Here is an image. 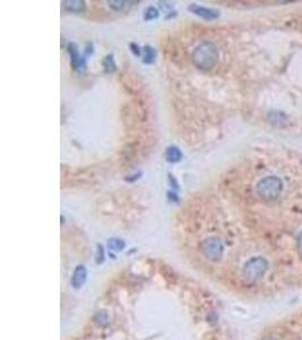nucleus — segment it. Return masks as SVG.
I'll list each match as a JSON object with an SVG mask.
<instances>
[{
    "mask_svg": "<svg viewBox=\"0 0 302 340\" xmlns=\"http://www.w3.org/2000/svg\"><path fill=\"white\" fill-rule=\"evenodd\" d=\"M218 59V51L211 42H204L196 48L191 55L195 66L203 71H208L215 66Z\"/></svg>",
    "mask_w": 302,
    "mask_h": 340,
    "instance_id": "f257e3e1",
    "label": "nucleus"
},
{
    "mask_svg": "<svg viewBox=\"0 0 302 340\" xmlns=\"http://www.w3.org/2000/svg\"><path fill=\"white\" fill-rule=\"evenodd\" d=\"M282 189L283 184L281 180L277 177L269 176L258 183L256 191L257 194L259 195L262 200H265V201H273V200H276L278 196L281 195Z\"/></svg>",
    "mask_w": 302,
    "mask_h": 340,
    "instance_id": "f03ea898",
    "label": "nucleus"
},
{
    "mask_svg": "<svg viewBox=\"0 0 302 340\" xmlns=\"http://www.w3.org/2000/svg\"><path fill=\"white\" fill-rule=\"evenodd\" d=\"M267 267H268V264H267V261L265 259L260 258V256L252 258L244 264L243 276L248 281H257L266 273Z\"/></svg>",
    "mask_w": 302,
    "mask_h": 340,
    "instance_id": "7ed1b4c3",
    "label": "nucleus"
},
{
    "mask_svg": "<svg viewBox=\"0 0 302 340\" xmlns=\"http://www.w3.org/2000/svg\"><path fill=\"white\" fill-rule=\"evenodd\" d=\"M223 250H224L223 248V244L221 243L220 239L215 237L207 238L206 241H204L203 244H201V252H203L205 258L214 261V262H216V261L222 258Z\"/></svg>",
    "mask_w": 302,
    "mask_h": 340,
    "instance_id": "20e7f679",
    "label": "nucleus"
},
{
    "mask_svg": "<svg viewBox=\"0 0 302 340\" xmlns=\"http://www.w3.org/2000/svg\"><path fill=\"white\" fill-rule=\"evenodd\" d=\"M188 11H190L191 13H194L195 15L203 17L205 20L212 21L217 19L220 16V13L215 10H212V8H207V7H203V6H198L196 4H192L189 7H188Z\"/></svg>",
    "mask_w": 302,
    "mask_h": 340,
    "instance_id": "39448f33",
    "label": "nucleus"
},
{
    "mask_svg": "<svg viewBox=\"0 0 302 340\" xmlns=\"http://www.w3.org/2000/svg\"><path fill=\"white\" fill-rule=\"evenodd\" d=\"M68 51L69 54H71L72 57V66L74 67V69H81V68H84L85 67V60L82 58L78 54V50L75 45H71L68 46Z\"/></svg>",
    "mask_w": 302,
    "mask_h": 340,
    "instance_id": "423d86ee",
    "label": "nucleus"
},
{
    "mask_svg": "<svg viewBox=\"0 0 302 340\" xmlns=\"http://www.w3.org/2000/svg\"><path fill=\"white\" fill-rule=\"evenodd\" d=\"M63 5L66 11L76 13V14H81L86 8L85 3L82 2V0H66V2L63 3Z\"/></svg>",
    "mask_w": 302,
    "mask_h": 340,
    "instance_id": "0eeeda50",
    "label": "nucleus"
},
{
    "mask_svg": "<svg viewBox=\"0 0 302 340\" xmlns=\"http://www.w3.org/2000/svg\"><path fill=\"white\" fill-rule=\"evenodd\" d=\"M85 279H86V269L83 267V265H78L73 274L72 279L73 286H75L76 288H80L83 283H84Z\"/></svg>",
    "mask_w": 302,
    "mask_h": 340,
    "instance_id": "6e6552de",
    "label": "nucleus"
},
{
    "mask_svg": "<svg viewBox=\"0 0 302 340\" xmlns=\"http://www.w3.org/2000/svg\"><path fill=\"white\" fill-rule=\"evenodd\" d=\"M165 159L172 163L179 162L182 159V153L180 149L177 146H169L165 151Z\"/></svg>",
    "mask_w": 302,
    "mask_h": 340,
    "instance_id": "1a4fd4ad",
    "label": "nucleus"
},
{
    "mask_svg": "<svg viewBox=\"0 0 302 340\" xmlns=\"http://www.w3.org/2000/svg\"><path fill=\"white\" fill-rule=\"evenodd\" d=\"M156 58V51L154 48L151 46H146L144 48V60L143 62L145 64H153L155 62Z\"/></svg>",
    "mask_w": 302,
    "mask_h": 340,
    "instance_id": "9d476101",
    "label": "nucleus"
},
{
    "mask_svg": "<svg viewBox=\"0 0 302 340\" xmlns=\"http://www.w3.org/2000/svg\"><path fill=\"white\" fill-rule=\"evenodd\" d=\"M108 247L115 252H120L125 248V242L120 238H111L108 242Z\"/></svg>",
    "mask_w": 302,
    "mask_h": 340,
    "instance_id": "9b49d317",
    "label": "nucleus"
},
{
    "mask_svg": "<svg viewBox=\"0 0 302 340\" xmlns=\"http://www.w3.org/2000/svg\"><path fill=\"white\" fill-rule=\"evenodd\" d=\"M102 65H103V68L106 69V72H108V73L115 72L116 68H117L116 63H115V59H113V56L112 55H108L106 58L103 59Z\"/></svg>",
    "mask_w": 302,
    "mask_h": 340,
    "instance_id": "f8f14e48",
    "label": "nucleus"
},
{
    "mask_svg": "<svg viewBox=\"0 0 302 340\" xmlns=\"http://www.w3.org/2000/svg\"><path fill=\"white\" fill-rule=\"evenodd\" d=\"M108 4L115 12H121L126 7V4H128V2H122V0H110Z\"/></svg>",
    "mask_w": 302,
    "mask_h": 340,
    "instance_id": "ddd939ff",
    "label": "nucleus"
},
{
    "mask_svg": "<svg viewBox=\"0 0 302 340\" xmlns=\"http://www.w3.org/2000/svg\"><path fill=\"white\" fill-rule=\"evenodd\" d=\"M157 16H159V12H157V10L154 7H148L145 13H144V20L146 21L154 20Z\"/></svg>",
    "mask_w": 302,
    "mask_h": 340,
    "instance_id": "4468645a",
    "label": "nucleus"
},
{
    "mask_svg": "<svg viewBox=\"0 0 302 340\" xmlns=\"http://www.w3.org/2000/svg\"><path fill=\"white\" fill-rule=\"evenodd\" d=\"M95 319H96V321L99 322V323L106 324L108 322V315H107L106 312H99L98 314H96Z\"/></svg>",
    "mask_w": 302,
    "mask_h": 340,
    "instance_id": "2eb2a0df",
    "label": "nucleus"
},
{
    "mask_svg": "<svg viewBox=\"0 0 302 340\" xmlns=\"http://www.w3.org/2000/svg\"><path fill=\"white\" fill-rule=\"evenodd\" d=\"M130 49H131V51H133L134 55H136V56L141 55V50H139V47L136 45V43H131Z\"/></svg>",
    "mask_w": 302,
    "mask_h": 340,
    "instance_id": "dca6fc26",
    "label": "nucleus"
},
{
    "mask_svg": "<svg viewBox=\"0 0 302 340\" xmlns=\"http://www.w3.org/2000/svg\"><path fill=\"white\" fill-rule=\"evenodd\" d=\"M297 243H299V248H300L301 252H302V233L300 234V236H299V241H297Z\"/></svg>",
    "mask_w": 302,
    "mask_h": 340,
    "instance_id": "f3484780",
    "label": "nucleus"
},
{
    "mask_svg": "<svg viewBox=\"0 0 302 340\" xmlns=\"http://www.w3.org/2000/svg\"><path fill=\"white\" fill-rule=\"evenodd\" d=\"M266 340H275V339H266Z\"/></svg>",
    "mask_w": 302,
    "mask_h": 340,
    "instance_id": "a211bd4d",
    "label": "nucleus"
}]
</instances>
